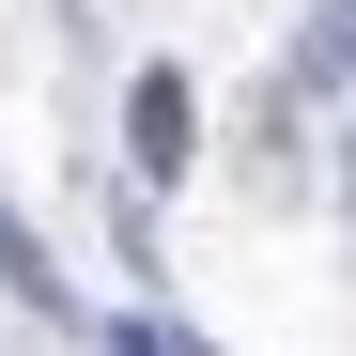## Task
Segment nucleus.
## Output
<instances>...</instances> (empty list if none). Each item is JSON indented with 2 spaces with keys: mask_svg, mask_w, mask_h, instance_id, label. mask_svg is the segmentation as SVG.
Masks as SVG:
<instances>
[{
  "mask_svg": "<svg viewBox=\"0 0 356 356\" xmlns=\"http://www.w3.org/2000/svg\"><path fill=\"white\" fill-rule=\"evenodd\" d=\"M124 356H186V341H170V325H124Z\"/></svg>",
  "mask_w": 356,
  "mask_h": 356,
  "instance_id": "obj_2",
  "label": "nucleus"
},
{
  "mask_svg": "<svg viewBox=\"0 0 356 356\" xmlns=\"http://www.w3.org/2000/svg\"><path fill=\"white\" fill-rule=\"evenodd\" d=\"M140 170H186V78H140Z\"/></svg>",
  "mask_w": 356,
  "mask_h": 356,
  "instance_id": "obj_1",
  "label": "nucleus"
}]
</instances>
